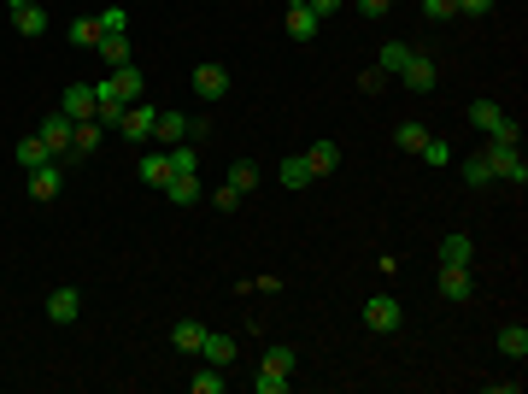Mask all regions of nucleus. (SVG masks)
Segmentation results:
<instances>
[{"label": "nucleus", "mask_w": 528, "mask_h": 394, "mask_svg": "<svg viewBox=\"0 0 528 394\" xmlns=\"http://www.w3.org/2000/svg\"><path fill=\"white\" fill-rule=\"evenodd\" d=\"M282 182H288V189H306V182H311L306 153H288V159H282Z\"/></svg>", "instance_id": "obj_31"}, {"label": "nucleus", "mask_w": 528, "mask_h": 394, "mask_svg": "<svg viewBox=\"0 0 528 394\" xmlns=\"http://www.w3.org/2000/svg\"><path fill=\"white\" fill-rule=\"evenodd\" d=\"M440 265H470V236H440Z\"/></svg>", "instance_id": "obj_29"}, {"label": "nucleus", "mask_w": 528, "mask_h": 394, "mask_svg": "<svg viewBox=\"0 0 528 394\" xmlns=\"http://www.w3.org/2000/svg\"><path fill=\"white\" fill-rule=\"evenodd\" d=\"M200 360L230 371V365H235V336H218V330H206V341H200Z\"/></svg>", "instance_id": "obj_15"}, {"label": "nucleus", "mask_w": 528, "mask_h": 394, "mask_svg": "<svg viewBox=\"0 0 528 394\" xmlns=\"http://www.w3.org/2000/svg\"><path fill=\"white\" fill-rule=\"evenodd\" d=\"M118 30H130V12H123V6H106V12H100V35H118Z\"/></svg>", "instance_id": "obj_36"}, {"label": "nucleus", "mask_w": 528, "mask_h": 394, "mask_svg": "<svg viewBox=\"0 0 528 394\" xmlns=\"http://www.w3.org/2000/svg\"><path fill=\"white\" fill-rule=\"evenodd\" d=\"M6 12H12V30H18V35H30V42L47 35V12L35 6V0H6Z\"/></svg>", "instance_id": "obj_5"}, {"label": "nucleus", "mask_w": 528, "mask_h": 394, "mask_svg": "<svg viewBox=\"0 0 528 394\" xmlns=\"http://www.w3.org/2000/svg\"><path fill=\"white\" fill-rule=\"evenodd\" d=\"M464 182H470V189H487V182H494V171H487V153H470V159H464Z\"/></svg>", "instance_id": "obj_33"}, {"label": "nucleus", "mask_w": 528, "mask_h": 394, "mask_svg": "<svg viewBox=\"0 0 528 394\" xmlns=\"http://www.w3.org/2000/svg\"><path fill=\"white\" fill-rule=\"evenodd\" d=\"M264 371H270V377H294V348H264Z\"/></svg>", "instance_id": "obj_34"}, {"label": "nucleus", "mask_w": 528, "mask_h": 394, "mask_svg": "<svg viewBox=\"0 0 528 394\" xmlns=\"http://www.w3.org/2000/svg\"><path fill=\"white\" fill-rule=\"evenodd\" d=\"M499 353H505V360H523V353H528V330L505 324V330H499Z\"/></svg>", "instance_id": "obj_28"}, {"label": "nucleus", "mask_w": 528, "mask_h": 394, "mask_svg": "<svg viewBox=\"0 0 528 394\" xmlns=\"http://www.w3.org/2000/svg\"><path fill=\"white\" fill-rule=\"evenodd\" d=\"M94 54L106 59L112 71H118V65H130V59H135V47H130V30H118V35H100V47H94Z\"/></svg>", "instance_id": "obj_16"}, {"label": "nucleus", "mask_w": 528, "mask_h": 394, "mask_svg": "<svg viewBox=\"0 0 528 394\" xmlns=\"http://www.w3.org/2000/svg\"><path fill=\"white\" fill-rule=\"evenodd\" d=\"M71 130H77V118H65V113L54 106V113L42 118V130H35V135L47 142V153H71Z\"/></svg>", "instance_id": "obj_7"}, {"label": "nucleus", "mask_w": 528, "mask_h": 394, "mask_svg": "<svg viewBox=\"0 0 528 394\" xmlns=\"http://www.w3.org/2000/svg\"><path fill=\"white\" fill-rule=\"evenodd\" d=\"M47 159H54V153H47V142H42V135H24V142H18V165H24V171L47 165Z\"/></svg>", "instance_id": "obj_26"}, {"label": "nucleus", "mask_w": 528, "mask_h": 394, "mask_svg": "<svg viewBox=\"0 0 528 394\" xmlns=\"http://www.w3.org/2000/svg\"><path fill=\"white\" fill-rule=\"evenodd\" d=\"M406 59H411V42H387V47H382V65H376V71L399 77V71H406Z\"/></svg>", "instance_id": "obj_32"}, {"label": "nucleus", "mask_w": 528, "mask_h": 394, "mask_svg": "<svg viewBox=\"0 0 528 394\" xmlns=\"http://www.w3.org/2000/svg\"><path fill=\"white\" fill-rule=\"evenodd\" d=\"M470 124L482 130V135H494L499 124H505V106H499V101H475L470 106Z\"/></svg>", "instance_id": "obj_22"}, {"label": "nucleus", "mask_w": 528, "mask_h": 394, "mask_svg": "<svg viewBox=\"0 0 528 394\" xmlns=\"http://www.w3.org/2000/svg\"><path fill=\"white\" fill-rule=\"evenodd\" d=\"M153 142H165V147L188 142V118H182V113H159V124H153Z\"/></svg>", "instance_id": "obj_21"}, {"label": "nucleus", "mask_w": 528, "mask_h": 394, "mask_svg": "<svg viewBox=\"0 0 528 394\" xmlns=\"http://www.w3.org/2000/svg\"><path fill=\"white\" fill-rule=\"evenodd\" d=\"M288 35H294V42H318L323 35V18L306 6V0H288Z\"/></svg>", "instance_id": "obj_8"}, {"label": "nucleus", "mask_w": 528, "mask_h": 394, "mask_svg": "<svg viewBox=\"0 0 528 394\" xmlns=\"http://www.w3.org/2000/svg\"><path fill=\"white\" fill-rule=\"evenodd\" d=\"M94 94H100V101H123V106L142 101V65H135V59H130V65H118L106 83H94Z\"/></svg>", "instance_id": "obj_2"}, {"label": "nucleus", "mask_w": 528, "mask_h": 394, "mask_svg": "<svg viewBox=\"0 0 528 394\" xmlns=\"http://www.w3.org/2000/svg\"><path fill=\"white\" fill-rule=\"evenodd\" d=\"M358 89H364V94H382V89H387V71H364Z\"/></svg>", "instance_id": "obj_41"}, {"label": "nucleus", "mask_w": 528, "mask_h": 394, "mask_svg": "<svg viewBox=\"0 0 528 394\" xmlns=\"http://www.w3.org/2000/svg\"><path fill=\"white\" fill-rule=\"evenodd\" d=\"M94 106H100L94 83H71V89L59 94V113H65V118H77V124H83V118H94Z\"/></svg>", "instance_id": "obj_6"}, {"label": "nucleus", "mask_w": 528, "mask_h": 394, "mask_svg": "<svg viewBox=\"0 0 528 394\" xmlns=\"http://www.w3.org/2000/svg\"><path fill=\"white\" fill-rule=\"evenodd\" d=\"M211 201H218V212H235V206H241V194H235V189H230V182H223V189H218V194H211Z\"/></svg>", "instance_id": "obj_42"}, {"label": "nucleus", "mask_w": 528, "mask_h": 394, "mask_svg": "<svg viewBox=\"0 0 528 394\" xmlns=\"http://www.w3.org/2000/svg\"><path fill=\"white\" fill-rule=\"evenodd\" d=\"M494 6H499V0H458V12H464V18H487Z\"/></svg>", "instance_id": "obj_39"}, {"label": "nucleus", "mask_w": 528, "mask_h": 394, "mask_svg": "<svg viewBox=\"0 0 528 394\" xmlns=\"http://www.w3.org/2000/svg\"><path fill=\"white\" fill-rule=\"evenodd\" d=\"M188 389H194V394H223V389H230V371H223V365H200Z\"/></svg>", "instance_id": "obj_23"}, {"label": "nucleus", "mask_w": 528, "mask_h": 394, "mask_svg": "<svg viewBox=\"0 0 528 394\" xmlns=\"http://www.w3.org/2000/svg\"><path fill=\"white\" fill-rule=\"evenodd\" d=\"M59 189H65V165H54V159H47V165L30 171V201H54Z\"/></svg>", "instance_id": "obj_10"}, {"label": "nucleus", "mask_w": 528, "mask_h": 394, "mask_svg": "<svg viewBox=\"0 0 528 394\" xmlns=\"http://www.w3.org/2000/svg\"><path fill=\"white\" fill-rule=\"evenodd\" d=\"M435 77H440V71H435L423 54H411V59H406V71H399V83H406L411 94H429V89H435Z\"/></svg>", "instance_id": "obj_12"}, {"label": "nucleus", "mask_w": 528, "mask_h": 394, "mask_svg": "<svg viewBox=\"0 0 528 394\" xmlns=\"http://www.w3.org/2000/svg\"><path fill=\"white\" fill-rule=\"evenodd\" d=\"M364 324H370L376 336H394V330L406 324V306H399L394 294H370V300H364Z\"/></svg>", "instance_id": "obj_3"}, {"label": "nucleus", "mask_w": 528, "mask_h": 394, "mask_svg": "<svg viewBox=\"0 0 528 394\" xmlns=\"http://www.w3.org/2000/svg\"><path fill=\"white\" fill-rule=\"evenodd\" d=\"M387 6H394V0H358V12H364V18H382Z\"/></svg>", "instance_id": "obj_44"}, {"label": "nucleus", "mask_w": 528, "mask_h": 394, "mask_svg": "<svg viewBox=\"0 0 528 394\" xmlns=\"http://www.w3.org/2000/svg\"><path fill=\"white\" fill-rule=\"evenodd\" d=\"M171 177H176V171H171V153H165V147H159V153H142V182H147V189H165Z\"/></svg>", "instance_id": "obj_18"}, {"label": "nucleus", "mask_w": 528, "mask_h": 394, "mask_svg": "<svg viewBox=\"0 0 528 394\" xmlns=\"http://www.w3.org/2000/svg\"><path fill=\"white\" fill-rule=\"evenodd\" d=\"M306 6H311V12H318V18H335V12H341V6H347V0H306Z\"/></svg>", "instance_id": "obj_43"}, {"label": "nucleus", "mask_w": 528, "mask_h": 394, "mask_svg": "<svg viewBox=\"0 0 528 394\" xmlns=\"http://www.w3.org/2000/svg\"><path fill=\"white\" fill-rule=\"evenodd\" d=\"M306 165H311V177H335V171H341V147H335V142H311Z\"/></svg>", "instance_id": "obj_17"}, {"label": "nucleus", "mask_w": 528, "mask_h": 394, "mask_svg": "<svg viewBox=\"0 0 528 394\" xmlns=\"http://www.w3.org/2000/svg\"><path fill=\"white\" fill-rule=\"evenodd\" d=\"M253 389H259V394H282V389H288V377H270V371H259V377H253Z\"/></svg>", "instance_id": "obj_40"}, {"label": "nucleus", "mask_w": 528, "mask_h": 394, "mask_svg": "<svg viewBox=\"0 0 528 394\" xmlns=\"http://www.w3.org/2000/svg\"><path fill=\"white\" fill-rule=\"evenodd\" d=\"M65 35H71V47H88V54H94L100 47V18H71Z\"/></svg>", "instance_id": "obj_24"}, {"label": "nucleus", "mask_w": 528, "mask_h": 394, "mask_svg": "<svg viewBox=\"0 0 528 394\" xmlns=\"http://www.w3.org/2000/svg\"><path fill=\"white\" fill-rule=\"evenodd\" d=\"M165 153H171V171H176V177H194V171H200V153H194V147H188V142L165 147Z\"/></svg>", "instance_id": "obj_30"}, {"label": "nucleus", "mask_w": 528, "mask_h": 394, "mask_svg": "<svg viewBox=\"0 0 528 394\" xmlns=\"http://www.w3.org/2000/svg\"><path fill=\"white\" fill-rule=\"evenodd\" d=\"M417 153H423V165H435V171H446V165H452V147H446V142H435V135L417 147Z\"/></svg>", "instance_id": "obj_35"}, {"label": "nucleus", "mask_w": 528, "mask_h": 394, "mask_svg": "<svg viewBox=\"0 0 528 394\" xmlns=\"http://www.w3.org/2000/svg\"><path fill=\"white\" fill-rule=\"evenodd\" d=\"M482 153H487V171H494V182H517V189L528 182V165H523V153H517L511 142L487 135V147H482Z\"/></svg>", "instance_id": "obj_1"}, {"label": "nucleus", "mask_w": 528, "mask_h": 394, "mask_svg": "<svg viewBox=\"0 0 528 394\" xmlns=\"http://www.w3.org/2000/svg\"><path fill=\"white\" fill-rule=\"evenodd\" d=\"M200 194H206V189H200V171H194V177H171L165 182V201L171 206H200Z\"/></svg>", "instance_id": "obj_19"}, {"label": "nucleus", "mask_w": 528, "mask_h": 394, "mask_svg": "<svg viewBox=\"0 0 528 394\" xmlns=\"http://www.w3.org/2000/svg\"><path fill=\"white\" fill-rule=\"evenodd\" d=\"M440 294H446V300H470V289H475V282H470V265H440Z\"/></svg>", "instance_id": "obj_13"}, {"label": "nucleus", "mask_w": 528, "mask_h": 394, "mask_svg": "<svg viewBox=\"0 0 528 394\" xmlns=\"http://www.w3.org/2000/svg\"><path fill=\"white\" fill-rule=\"evenodd\" d=\"M423 142H429V130H423V124H417V118H406V124H399V130H394V147H399V153H417V147H423Z\"/></svg>", "instance_id": "obj_27"}, {"label": "nucleus", "mask_w": 528, "mask_h": 394, "mask_svg": "<svg viewBox=\"0 0 528 394\" xmlns=\"http://www.w3.org/2000/svg\"><path fill=\"white\" fill-rule=\"evenodd\" d=\"M153 124H159V106H147V101H130L123 106V135H130V142H153Z\"/></svg>", "instance_id": "obj_4"}, {"label": "nucleus", "mask_w": 528, "mask_h": 394, "mask_svg": "<svg viewBox=\"0 0 528 394\" xmlns=\"http://www.w3.org/2000/svg\"><path fill=\"white\" fill-rule=\"evenodd\" d=\"M100 142H106V130H100V118H83V124L71 130V153H65V159H88V153H94Z\"/></svg>", "instance_id": "obj_14"}, {"label": "nucleus", "mask_w": 528, "mask_h": 394, "mask_svg": "<svg viewBox=\"0 0 528 394\" xmlns=\"http://www.w3.org/2000/svg\"><path fill=\"white\" fill-rule=\"evenodd\" d=\"M230 189L241 194V201L259 189V165H253V159H235V165H230Z\"/></svg>", "instance_id": "obj_25"}, {"label": "nucleus", "mask_w": 528, "mask_h": 394, "mask_svg": "<svg viewBox=\"0 0 528 394\" xmlns=\"http://www.w3.org/2000/svg\"><path fill=\"white\" fill-rule=\"evenodd\" d=\"M94 118H100V130H118V124H123V101H100Z\"/></svg>", "instance_id": "obj_37"}, {"label": "nucleus", "mask_w": 528, "mask_h": 394, "mask_svg": "<svg viewBox=\"0 0 528 394\" xmlns=\"http://www.w3.org/2000/svg\"><path fill=\"white\" fill-rule=\"evenodd\" d=\"M77 318H83V294L71 289V282L47 294V324H77Z\"/></svg>", "instance_id": "obj_9"}, {"label": "nucleus", "mask_w": 528, "mask_h": 394, "mask_svg": "<svg viewBox=\"0 0 528 394\" xmlns=\"http://www.w3.org/2000/svg\"><path fill=\"white\" fill-rule=\"evenodd\" d=\"M200 341H206V324H194V318H182V324L171 330V348L176 353H200Z\"/></svg>", "instance_id": "obj_20"}, {"label": "nucleus", "mask_w": 528, "mask_h": 394, "mask_svg": "<svg viewBox=\"0 0 528 394\" xmlns=\"http://www.w3.org/2000/svg\"><path fill=\"white\" fill-rule=\"evenodd\" d=\"M194 94H200V101H223V94H230V71H223V65H200L194 71Z\"/></svg>", "instance_id": "obj_11"}, {"label": "nucleus", "mask_w": 528, "mask_h": 394, "mask_svg": "<svg viewBox=\"0 0 528 394\" xmlns=\"http://www.w3.org/2000/svg\"><path fill=\"white\" fill-rule=\"evenodd\" d=\"M423 18H435V24L458 18V0H423Z\"/></svg>", "instance_id": "obj_38"}]
</instances>
